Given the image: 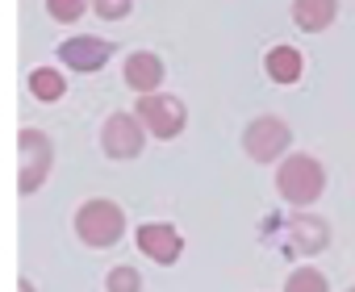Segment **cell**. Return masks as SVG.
<instances>
[{"instance_id":"6da1fadb","label":"cell","mask_w":355,"mask_h":292,"mask_svg":"<svg viewBox=\"0 0 355 292\" xmlns=\"http://www.w3.org/2000/svg\"><path fill=\"white\" fill-rule=\"evenodd\" d=\"M322 184H326V172L309 155H288L276 172V188L288 205H313L322 197Z\"/></svg>"},{"instance_id":"7a4b0ae2","label":"cell","mask_w":355,"mask_h":292,"mask_svg":"<svg viewBox=\"0 0 355 292\" xmlns=\"http://www.w3.org/2000/svg\"><path fill=\"white\" fill-rule=\"evenodd\" d=\"M76 234L88 242V246H96V250H105V246H113L121 234H125V213L113 205V201H84L80 205V213H76Z\"/></svg>"},{"instance_id":"3957f363","label":"cell","mask_w":355,"mask_h":292,"mask_svg":"<svg viewBox=\"0 0 355 292\" xmlns=\"http://www.w3.org/2000/svg\"><path fill=\"white\" fill-rule=\"evenodd\" d=\"M142 121L138 117H130V113H113L109 121H105V129H101V151L109 155V159H138L142 155Z\"/></svg>"},{"instance_id":"277c9868","label":"cell","mask_w":355,"mask_h":292,"mask_svg":"<svg viewBox=\"0 0 355 292\" xmlns=\"http://www.w3.org/2000/svg\"><path fill=\"white\" fill-rule=\"evenodd\" d=\"M243 146L255 163H272L288 151V125L280 117H255L243 134Z\"/></svg>"},{"instance_id":"5b68a950","label":"cell","mask_w":355,"mask_h":292,"mask_svg":"<svg viewBox=\"0 0 355 292\" xmlns=\"http://www.w3.org/2000/svg\"><path fill=\"white\" fill-rule=\"evenodd\" d=\"M17 138H21L17 142V151H21V180H17V188L30 197L34 188H42L46 172H51V142H46L42 129H21Z\"/></svg>"},{"instance_id":"8992f818","label":"cell","mask_w":355,"mask_h":292,"mask_svg":"<svg viewBox=\"0 0 355 292\" xmlns=\"http://www.w3.org/2000/svg\"><path fill=\"white\" fill-rule=\"evenodd\" d=\"M138 121L155 134V138H175V134H180L184 129V104L180 100H175V96H142L138 100Z\"/></svg>"},{"instance_id":"52a82bcc","label":"cell","mask_w":355,"mask_h":292,"mask_svg":"<svg viewBox=\"0 0 355 292\" xmlns=\"http://www.w3.org/2000/svg\"><path fill=\"white\" fill-rule=\"evenodd\" d=\"M134 242H138V250L146 255V259H155V263H175L180 259V250H184V238L175 234L167 221H146V226H138V234H134Z\"/></svg>"},{"instance_id":"ba28073f","label":"cell","mask_w":355,"mask_h":292,"mask_svg":"<svg viewBox=\"0 0 355 292\" xmlns=\"http://www.w3.org/2000/svg\"><path fill=\"white\" fill-rule=\"evenodd\" d=\"M109 55H113V42H105V38H71V42H63L59 46V59L71 67V71H101L105 63H109Z\"/></svg>"},{"instance_id":"9c48e42d","label":"cell","mask_w":355,"mask_h":292,"mask_svg":"<svg viewBox=\"0 0 355 292\" xmlns=\"http://www.w3.org/2000/svg\"><path fill=\"white\" fill-rule=\"evenodd\" d=\"M125 84L142 96H155V88L163 84V59L142 51V55H130L125 59Z\"/></svg>"},{"instance_id":"30bf717a","label":"cell","mask_w":355,"mask_h":292,"mask_svg":"<svg viewBox=\"0 0 355 292\" xmlns=\"http://www.w3.org/2000/svg\"><path fill=\"white\" fill-rule=\"evenodd\" d=\"M263 71H268V80H276V84H297L301 71H305V59H301V51H293V46H272L268 59H263Z\"/></svg>"},{"instance_id":"8fae6325","label":"cell","mask_w":355,"mask_h":292,"mask_svg":"<svg viewBox=\"0 0 355 292\" xmlns=\"http://www.w3.org/2000/svg\"><path fill=\"white\" fill-rule=\"evenodd\" d=\"M338 17V0H293V21L309 34L326 30Z\"/></svg>"},{"instance_id":"7c38bea8","label":"cell","mask_w":355,"mask_h":292,"mask_svg":"<svg viewBox=\"0 0 355 292\" xmlns=\"http://www.w3.org/2000/svg\"><path fill=\"white\" fill-rule=\"evenodd\" d=\"M326 221L322 217H309V213H301L297 221H293V246L301 250V255H313V250H322L326 246Z\"/></svg>"},{"instance_id":"4fadbf2b","label":"cell","mask_w":355,"mask_h":292,"mask_svg":"<svg viewBox=\"0 0 355 292\" xmlns=\"http://www.w3.org/2000/svg\"><path fill=\"white\" fill-rule=\"evenodd\" d=\"M30 92H34L38 100H59V96L67 92V84H63V75H59L55 67H34V75H30Z\"/></svg>"},{"instance_id":"5bb4252c","label":"cell","mask_w":355,"mask_h":292,"mask_svg":"<svg viewBox=\"0 0 355 292\" xmlns=\"http://www.w3.org/2000/svg\"><path fill=\"white\" fill-rule=\"evenodd\" d=\"M284 292H330V284H326L322 271H313V267H297V271L284 280Z\"/></svg>"},{"instance_id":"9a60e30c","label":"cell","mask_w":355,"mask_h":292,"mask_svg":"<svg viewBox=\"0 0 355 292\" xmlns=\"http://www.w3.org/2000/svg\"><path fill=\"white\" fill-rule=\"evenodd\" d=\"M105 288H109V292H142V275H138L130 263H117V267L105 275Z\"/></svg>"},{"instance_id":"2e32d148","label":"cell","mask_w":355,"mask_h":292,"mask_svg":"<svg viewBox=\"0 0 355 292\" xmlns=\"http://www.w3.org/2000/svg\"><path fill=\"white\" fill-rule=\"evenodd\" d=\"M84 5H88V0H46V9H51L55 21H76L84 13Z\"/></svg>"},{"instance_id":"e0dca14e","label":"cell","mask_w":355,"mask_h":292,"mask_svg":"<svg viewBox=\"0 0 355 292\" xmlns=\"http://www.w3.org/2000/svg\"><path fill=\"white\" fill-rule=\"evenodd\" d=\"M92 9L105 17V21H121L130 13V0H92Z\"/></svg>"},{"instance_id":"ac0fdd59","label":"cell","mask_w":355,"mask_h":292,"mask_svg":"<svg viewBox=\"0 0 355 292\" xmlns=\"http://www.w3.org/2000/svg\"><path fill=\"white\" fill-rule=\"evenodd\" d=\"M21 292H30V284H21Z\"/></svg>"},{"instance_id":"d6986e66","label":"cell","mask_w":355,"mask_h":292,"mask_svg":"<svg viewBox=\"0 0 355 292\" xmlns=\"http://www.w3.org/2000/svg\"><path fill=\"white\" fill-rule=\"evenodd\" d=\"M347 292H355V288H347Z\"/></svg>"}]
</instances>
